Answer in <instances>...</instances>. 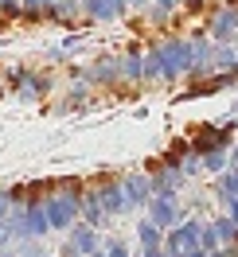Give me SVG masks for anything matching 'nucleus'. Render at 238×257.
<instances>
[{
  "label": "nucleus",
  "mask_w": 238,
  "mask_h": 257,
  "mask_svg": "<svg viewBox=\"0 0 238 257\" xmlns=\"http://www.w3.org/2000/svg\"><path fill=\"white\" fill-rule=\"evenodd\" d=\"M195 63V47L188 39H168L160 43V78L164 82H180V74H188Z\"/></svg>",
  "instance_id": "obj_1"
},
{
  "label": "nucleus",
  "mask_w": 238,
  "mask_h": 257,
  "mask_svg": "<svg viewBox=\"0 0 238 257\" xmlns=\"http://www.w3.org/2000/svg\"><path fill=\"white\" fill-rule=\"evenodd\" d=\"M144 210H148L144 218L156 226V230H164V234H168L172 226H180L184 218H191L188 203H180V199H172V195H152V203H148Z\"/></svg>",
  "instance_id": "obj_2"
},
{
  "label": "nucleus",
  "mask_w": 238,
  "mask_h": 257,
  "mask_svg": "<svg viewBox=\"0 0 238 257\" xmlns=\"http://www.w3.org/2000/svg\"><path fill=\"white\" fill-rule=\"evenodd\" d=\"M199 234H203V218H184L164 234V253L168 257H188L191 249H199Z\"/></svg>",
  "instance_id": "obj_3"
},
{
  "label": "nucleus",
  "mask_w": 238,
  "mask_h": 257,
  "mask_svg": "<svg viewBox=\"0 0 238 257\" xmlns=\"http://www.w3.org/2000/svg\"><path fill=\"white\" fill-rule=\"evenodd\" d=\"M117 183H121V191H125L129 210L152 203V179H148V172H125V176H117Z\"/></svg>",
  "instance_id": "obj_4"
},
{
  "label": "nucleus",
  "mask_w": 238,
  "mask_h": 257,
  "mask_svg": "<svg viewBox=\"0 0 238 257\" xmlns=\"http://www.w3.org/2000/svg\"><path fill=\"white\" fill-rule=\"evenodd\" d=\"M98 199H102V210H106L110 218H121V214H129L125 191H121V183H117V179H102V183H98Z\"/></svg>",
  "instance_id": "obj_5"
},
{
  "label": "nucleus",
  "mask_w": 238,
  "mask_h": 257,
  "mask_svg": "<svg viewBox=\"0 0 238 257\" xmlns=\"http://www.w3.org/2000/svg\"><path fill=\"white\" fill-rule=\"evenodd\" d=\"M117 82H121V59H98L82 74V86H117Z\"/></svg>",
  "instance_id": "obj_6"
},
{
  "label": "nucleus",
  "mask_w": 238,
  "mask_h": 257,
  "mask_svg": "<svg viewBox=\"0 0 238 257\" xmlns=\"http://www.w3.org/2000/svg\"><path fill=\"white\" fill-rule=\"evenodd\" d=\"M24 210V238H32V241H43L51 234V222H47V210H43V203H28V207H20Z\"/></svg>",
  "instance_id": "obj_7"
},
{
  "label": "nucleus",
  "mask_w": 238,
  "mask_h": 257,
  "mask_svg": "<svg viewBox=\"0 0 238 257\" xmlns=\"http://www.w3.org/2000/svg\"><path fill=\"white\" fill-rule=\"evenodd\" d=\"M234 32H238V4H226L211 20V43H230Z\"/></svg>",
  "instance_id": "obj_8"
},
{
  "label": "nucleus",
  "mask_w": 238,
  "mask_h": 257,
  "mask_svg": "<svg viewBox=\"0 0 238 257\" xmlns=\"http://www.w3.org/2000/svg\"><path fill=\"white\" fill-rule=\"evenodd\" d=\"M74 253H82V257H90V253H98L102 249V238H98V230L94 226H86V222H74L70 226V241H66Z\"/></svg>",
  "instance_id": "obj_9"
},
{
  "label": "nucleus",
  "mask_w": 238,
  "mask_h": 257,
  "mask_svg": "<svg viewBox=\"0 0 238 257\" xmlns=\"http://www.w3.org/2000/svg\"><path fill=\"white\" fill-rule=\"evenodd\" d=\"M78 222L94 226V230H102V226L110 222V214L102 210V199H98V187H90V191H82V210H78Z\"/></svg>",
  "instance_id": "obj_10"
},
{
  "label": "nucleus",
  "mask_w": 238,
  "mask_h": 257,
  "mask_svg": "<svg viewBox=\"0 0 238 257\" xmlns=\"http://www.w3.org/2000/svg\"><path fill=\"white\" fill-rule=\"evenodd\" d=\"M148 179H152V195H172V199H180L184 183H188V179L180 176L176 168H164V172H148Z\"/></svg>",
  "instance_id": "obj_11"
},
{
  "label": "nucleus",
  "mask_w": 238,
  "mask_h": 257,
  "mask_svg": "<svg viewBox=\"0 0 238 257\" xmlns=\"http://www.w3.org/2000/svg\"><path fill=\"white\" fill-rule=\"evenodd\" d=\"M121 78H129V82H144V47H133L121 55Z\"/></svg>",
  "instance_id": "obj_12"
},
{
  "label": "nucleus",
  "mask_w": 238,
  "mask_h": 257,
  "mask_svg": "<svg viewBox=\"0 0 238 257\" xmlns=\"http://www.w3.org/2000/svg\"><path fill=\"white\" fill-rule=\"evenodd\" d=\"M152 245H164V230H156L148 218H141L137 222V249H152Z\"/></svg>",
  "instance_id": "obj_13"
},
{
  "label": "nucleus",
  "mask_w": 238,
  "mask_h": 257,
  "mask_svg": "<svg viewBox=\"0 0 238 257\" xmlns=\"http://www.w3.org/2000/svg\"><path fill=\"white\" fill-rule=\"evenodd\" d=\"M215 191H219V203L222 199H238V168H226L215 183Z\"/></svg>",
  "instance_id": "obj_14"
},
{
  "label": "nucleus",
  "mask_w": 238,
  "mask_h": 257,
  "mask_svg": "<svg viewBox=\"0 0 238 257\" xmlns=\"http://www.w3.org/2000/svg\"><path fill=\"white\" fill-rule=\"evenodd\" d=\"M226 152H230V148H219V152H207V156H199V164H203V172H211V176H222V172L230 168V160H226Z\"/></svg>",
  "instance_id": "obj_15"
},
{
  "label": "nucleus",
  "mask_w": 238,
  "mask_h": 257,
  "mask_svg": "<svg viewBox=\"0 0 238 257\" xmlns=\"http://www.w3.org/2000/svg\"><path fill=\"white\" fill-rule=\"evenodd\" d=\"M211 226H215V234H219V245H230V241L238 238V226L226 218V214H219V218H211Z\"/></svg>",
  "instance_id": "obj_16"
},
{
  "label": "nucleus",
  "mask_w": 238,
  "mask_h": 257,
  "mask_svg": "<svg viewBox=\"0 0 238 257\" xmlns=\"http://www.w3.org/2000/svg\"><path fill=\"white\" fill-rule=\"evenodd\" d=\"M160 78V47H144V82Z\"/></svg>",
  "instance_id": "obj_17"
},
{
  "label": "nucleus",
  "mask_w": 238,
  "mask_h": 257,
  "mask_svg": "<svg viewBox=\"0 0 238 257\" xmlns=\"http://www.w3.org/2000/svg\"><path fill=\"white\" fill-rule=\"evenodd\" d=\"M82 12H86L90 20H113L110 0H82Z\"/></svg>",
  "instance_id": "obj_18"
},
{
  "label": "nucleus",
  "mask_w": 238,
  "mask_h": 257,
  "mask_svg": "<svg viewBox=\"0 0 238 257\" xmlns=\"http://www.w3.org/2000/svg\"><path fill=\"white\" fill-rule=\"evenodd\" d=\"M102 253H106V257H133V249H129L121 238H106V241H102Z\"/></svg>",
  "instance_id": "obj_19"
},
{
  "label": "nucleus",
  "mask_w": 238,
  "mask_h": 257,
  "mask_svg": "<svg viewBox=\"0 0 238 257\" xmlns=\"http://www.w3.org/2000/svg\"><path fill=\"white\" fill-rule=\"evenodd\" d=\"M16 257H43V249H39V241H32V238H24L16 245Z\"/></svg>",
  "instance_id": "obj_20"
},
{
  "label": "nucleus",
  "mask_w": 238,
  "mask_h": 257,
  "mask_svg": "<svg viewBox=\"0 0 238 257\" xmlns=\"http://www.w3.org/2000/svg\"><path fill=\"white\" fill-rule=\"evenodd\" d=\"M82 101H86V86H74V90L66 94V109H70V105H82Z\"/></svg>",
  "instance_id": "obj_21"
},
{
  "label": "nucleus",
  "mask_w": 238,
  "mask_h": 257,
  "mask_svg": "<svg viewBox=\"0 0 238 257\" xmlns=\"http://www.w3.org/2000/svg\"><path fill=\"white\" fill-rule=\"evenodd\" d=\"M12 199H8V191H4V187H0V222H4V218H8V214H12Z\"/></svg>",
  "instance_id": "obj_22"
},
{
  "label": "nucleus",
  "mask_w": 238,
  "mask_h": 257,
  "mask_svg": "<svg viewBox=\"0 0 238 257\" xmlns=\"http://www.w3.org/2000/svg\"><path fill=\"white\" fill-rule=\"evenodd\" d=\"M222 207H226V218L238 226V199H222Z\"/></svg>",
  "instance_id": "obj_23"
},
{
  "label": "nucleus",
  "mask_w": 238,
  "mask_h": 257,
  "mask_svg": "<svg viewBox=\"0 0 238 257\" xmlns=\"http://www.w3.org/2000/svg\"><path fill=\"white\" fill-rule=\"evenodd\" d=\"M110 12H113V20L125 16V12H129V0H110Z\"/></svg>",
  "instance_id": "obj_24"
},
{
  "label": "nucleus",
  "mask_w": 238,
  "mask_h": 257,
  "mask_svg": "<svg viewBox=\"0 0 238 257\" xmlns=\"http://www.w3.org/2000/svg\"><path fill=\"white\" fill-rule=\"evenodd\" d=\"M152 4H156L160 12H164V16H168V12H172V8H176V4H180V0H152Z\"/></svg>",
  "instance_id": "obj_25"
},
{
  "label": "nucleus",
  "mask_w": 238,
  "mask_h": 257,
  "mask_svg": "<svg viewBox=\"0 0 238 257\" xmlns=\"http://www.w3.org/2000/svg\"><path fill=\"white\" fill-rule=\"evenodd\" d=\"M129 8H133V12H144V8H152V0H129Z\"/></svg>",
  "instance_id": "obj_26"
},
{
  "label": "nucleus",
  "mask_w": 238,
  "mask_h": 257,
  "mask_svg": "<svg viewBox=\"0 0 238 257\" xmlns=\"http://www.w3.org/2000/svg\"><path fill=\"white\" fill-rule=\"evenodd\" d=\"M226 160H230V168H238V141L230 145V152H226Z\"/></svg>",
  "instance_id": "obj_27"
},
{
  "label": "nucleus",
  "mask_w": 238,
  "mask_h": 257,
  "mask_svg": "<svg viewBox=\"0 0 238 257\" xmlns=\"http://www.w3.org/2000/svg\"><path fill=\"white\" fill-rule=\"evenodd\" d=\"M180 4H188V8H191V12H199V8H203V4H207V0H180Z\"/></svg>",
  "instance_id": "obj_28"
},
{
  "label": "nucleus",
  "mask_w": 238,
  "mask_h": 257,
  "mask_svg": "<svg viewBox=\"0 0 238 257\" xmlns=\"http://www.w3.org/2000/svg\"><path fill=\"white\" fill-rule=\"evenodd\" d=\"M207 257H230V253H226V249H211Z\"/></svg>",
  "instance_id": "obj_29"
},
{
  "label": "nucleus",
  "mask_w": 238,
  "mask_h": 257,
  "mask_svg": "<svg viewBox=\"0 0 238 257\" xmlns=\"http://www.w3.org/2000/svg\"><path fill=\"white\" fill-rule=\"evenodd\" d=\"M0 257H16V249H0Z\"/></svg>",
  "instance_id": "obj_30"
},
{
  "label": "nucleus",
  "mask_w": 238,
  "mask_h": 257,
  "mask_svg": "<svg viewBox=\"0 0 238 257\" xmlns=\"http://www.w3.org/2000/svg\"><path fill=\"white\" fill-rule=\"evenodd\" d=\"M230 117H238V97H234V105H230Z\"/></svg>",
  "instance_id": "obj_31"
},
{
  "label": "nucleus",
  "mask_w": 238,
  "mask_h": 257,
  "mask_svg": "<svg viewBox=\"0 0 238 257\" xmlns=\"http://www.w3.org/2000/svg\"><path fill=\"white\" fill-rule=\"evenodd\" d=\"M43 257H55V253H43Z\"/></svg>",
  "instance_id": "obj_32"
}]
</instances>
